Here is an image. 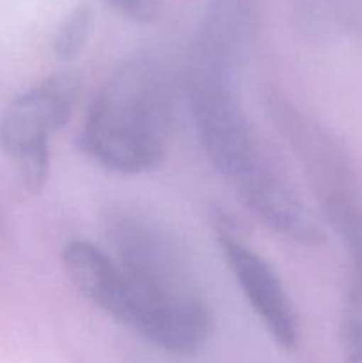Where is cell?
<instances>
[{"label":"cell","mask_w":362,"mask_h":363,"mask_svg":"<svg viewBox=\"0 0 362 363\" xmlns=\"http://www.w3.org/2000/svg\"><path fill=\"white\" fill-rule=\"evenodd\" d=\"M254 28V0H208L192 41L187 78L236 89Z\"/></svg>","instance_id":"4"},{"label":"cell","mask_w":362,"mask_h":363,"mask_svg":"<svg viewBox=\"0 0 362 363\" xmlns=\"http://www.w3.org/2000/svg\"><path fill=\"white\" fill-rule=\"evenodd\" d=\"M216 241L245 300L273 342L284 351L297 350L300 325L279 275L258 252L251 250L240 238L234 236L222 215L216 222Z\"/></svg>","instance_id":"5"},{"label":"cell","mask_w":362,"mask_h":363,"mask_svg":"<svg viewBox=\"0 0 362 363\" xmlns=\"http://www.w3.org/2000/svg\"><path fill=\"white\" fill-rule=\"evenodd\" d=\"M236 191L247 211L279 236L304 245H316L323 240L314 216L272 165L236 186Z\"/></svg>","instance_id":"6"},{"label":"cell","mask_w":362,"mask_h":363,"mask_svg":"<svg viewBox=\"0 0 362 363\" xmlns=\"http://www.w3.org/2000/svg\"><path fill=\"white\" fill-rule=\"evenodd\" d=\"M92 23H94V14L87 4H80L75 9H71L62 18L55 34H53L52 48L57 59L70 60L77 57L87 45Z\"/></svg>","instance_id":"8"},{"label":"cell","mask_w":362,"mask_h":363,"mask_svg":"<svg viewBox=\"0 0 362 363\" xmlns=\"http://www.w3.org/2000/svg\"><path fill=\"white\" fill-rule=\"evenodd\" d=\"M80 78L57 73L16 96L0 119V145L18 163L23 186L41 194L50 174V137L70 121Z\"/></svg>","instance_id":"2"},{"label":"cell","mask_w":362,"mask_h":363,"mask_svg":"<svg viewBox=\"0 0 362 363\" xmlns=\"http://www.w3.org/2000/svg\"><path fill=\"white\" fill-rule=\"evenodd\" d=\"M119 16L141 25H151L162 18L163 0H105Z\"/></svg>","instance_id":"9"},{"label":"cell","mask_w":362,"mask_h":363,"mask_svg":"<svg viewBox=\"0 0 362 363\" xmlns=\"http://www.w3.org/2000/svg\"><path fill=\"white\" fill-rule=\"evenodd\" d=\"M62 266L75 289L121 325L128 318V289L112 255L91 241H71L62 250Z\"/></svg>","instance_id":"7"},{"label":"cell","mask_w":362,"mask_h":363,"mask_svg":"<svg viewBox=\"0 0 362 363\" xmlns=\"http://www.w3.org/2000/svg\"><path fill=\"white\" fill-rule=\"evenodd\" d=\"M170 116L165 67L151 55H135L116 67L94 96L78 147L112 172H148L163 162Z\"/></svg>","instance_id":"1"},{"label":"cell","mask_w":362,"mask_h":363,"mask_svg":"<svg viewBox=\"0 0 362 363\" xmlns=\"http://www.w3.org/2000/svg\"><path fill=\"white\" fill-rule=\"evenodd\" d=\"M187 101L206 156L234 188L270 165L236 89L187 78Z\"/></svg>","instance_id":"3"}]
</instances>
